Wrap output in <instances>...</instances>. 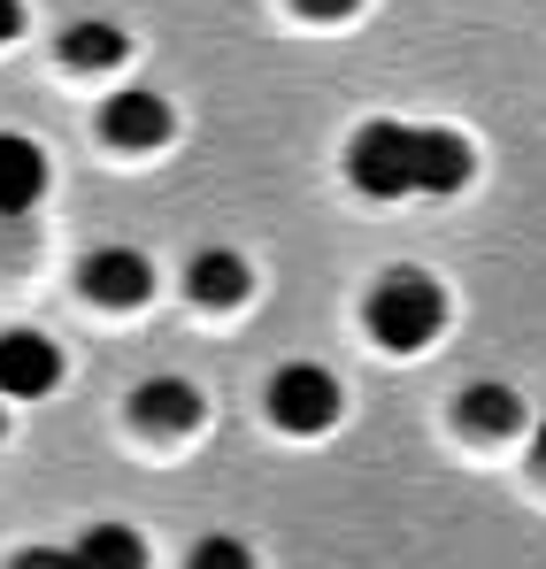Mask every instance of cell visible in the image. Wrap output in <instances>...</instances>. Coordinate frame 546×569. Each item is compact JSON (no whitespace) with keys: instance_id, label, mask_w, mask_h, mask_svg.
Returning <instances> with one entry per match:
<instances>
[{"instance_id":"13","label":"cell","mask_w":546,"mask_h":569,"mask_svg":"<svg viewBox=\"0 0 546 569\" xmlns=\"http://www.w3.org/2000/svg\"><path fill=\"white\" fill-rule=\"evenodd\" d=\"M78 562H147V547L131 539V531H116V523H100L78 539Z\"/></svg>"},{"instance_id":"9","label":"cell","mask_w":546,"mask_h":569,"mask_svg":"<svg viewBox=\"0 0 546 569\" xmlns=\"http://www.w3.org/2000/svg\"><path fill=\"white\" fill-rule=\"evenodd\" d=\"M39 192H47V154L23 131H0V223L8 216H31Z\"/></svg>"},{"instance_id":"7","label":"cell","mask_w":546,"mask_h":569,"mask_svg":"<svg viewBox=\"0 0 546 569\" xmlns=\"http://www.w3.org/2000/svg\"><path fill=\"white\" fill-rule=\"evenodd\" d=\"M86 300H100V308H139L147 292H155V262L139 254V247H100V254H86Z\"/></svg>"},{"instance_id":"18","label":"cell","mask_w":546,"mask_h":569,"mask_svg":"<svg viewBox=\"0 0 546 569\" xmlns=\"http://www.w3.org/2000/svg\"><path fill=\"white\" fill-rule=\"evenodd\" d=\"M0 431H8V416H0Z\"/></svg>"},{"instance_id":"10","label":"cell","mask_w":546,"mask_h":569,"mask_svg":"<svg viewBox=\"0 0 546 569\" xmlns=\"http://www.w3.org/2000/svg\"><path fill=\"white\" fill-rule=\"evenodd\" d=\"M185 292H192L200 308H239V300L255 292V270H247L231 247H200L192 270H185Z\"/></svg>"},{"instance_id":"3","label":"cell","mask_w":546,"mask_h":569,"mask_svg":"<svg viewBox=\"0 0 546 569\" xmlns=\"http://www.w3.org/2000/svg\"><path fill=\"white\" fill-rule=\"evenodd\" d=\"M347 170L369 200H400L408 192V123H363L347 147Z\"/></svg>"},{"instance_id":"4","label":"cell","mask_w":546,"mask_h":569,"mask_svg":"<svg viewBox=\"0 0 546 569\" xmlns=\"http://www.w3.org/2000/svg\"><path fill=\"white\" fill-rule=\"evenodd\" d=\"M477 170L469 139L439 131V123H408V192H461Z\"/></svg>"},{"instance_id":"14","label":"cell","mask_w":546,"mask_h":569,"mask_svg":"<svg viewBox=\"0 0 546 569\" xmlns=\"http://www.w3.org/2000/svg\"><path fill=\"white\" fill-rule=\"evenodd\" d=\"M192 562H200V569H216V562L239 569V562H247V547H231V539H200V547H192Z\"/></svg>"},{"instance_id":"2","label":"cell","mask_w":546,"mask_h":569,"mask_svg":"<svg viewBox=\"0 0 546 569\" xmlns=\"http://www.w3.org/2000/svg\"><path fill=\"white\" fill-rule=\"evenodd\" d=\"M270 416L285 431H331L339 423V378L316 362H285L270 378Z\"/></svg>"},{"instance_id":"11","label":"cell","mask_w":546,"mask_h":569,"mask_svg":"<svg viewBox=\"0 0 546 569\" xmlns=\"http://www.w3.org/2000/svg\"><path fill=\"white\" fill-rule=\"evenodd\" d=\"M461 431H477V439H508L516 423H524V408H516V392L508 385H477V392H461Z\"/></svg>"},{"instance_id":"1","label":"cell","mask_w":546,"mask_h":569,"mask_svg":"<svg viewBox=\"0 0 546 569\" xmlns=\"http://www.w3.org/2000/svg\"><path fill=\"white\" fill-rule=\"evenodd\" d=\"M363 316H369V331H377V347L416 355V347L439 339V323H447V292L424 278V270H393V278H377V292H369Z\"/></svg>"},{"instance_id":"16","label":"cell","mask_w":546,"mask_h":569,"mask_svg":"<svg viewBox=\"0 0 546 569\" xmlns=\"http://www.w3.org/2000/svg\"><path fill=\"white\" fill-rule=\"evenodd\" d=\"M23 31V0H0V39H16Z\"/></svg>"},{"instance_id":"17","label":"cell","mask_w":546,"mask_h":569,"mask_svg":"<svg viewBox=\"0 0 546 569\" xmlns=\"http://www.w3.org/2000/svg\"><path fill=\"white\" fill-rule=\"evenodd\" d=\"M532 447H539V462H546V431H539V439H532Z\"/></svg>"},{"instance_id":"12","label":"cell","mask_w":546,"mask_h":569,"mask_svg":"<svg viewBox=\"0 0 546 569\" xmlns=\"http://www.w3.org/2000/svg\"><path fill=\"white\" fill-rule=\"evenodd\" d=\"M123 54H131V39H123L116 23H70V31H62V62H70V70H116Z\"/></svg>"},{"instance_id":"5","label":"cell","mask_w":546,"mask_h":569,"mask_svg":"<svg viewBox=\"0 0 546 569\" xmlns=\"http://www.w3.org/2000/svg\"><path fill=\"white\" fill-rule=\"evenodd\" d=\"M170 100L147 93V86H123V93H108V108H100V139L108 147H123V154H147V147H162L170 139Z\"/></svg>"},{"instance_id":"15","label":"cell","mask_w":546,"mask_h":569,"mask_svg":"<svg viewBox=\"0 0 546 569\" xmlns=\"http://www.w3.org/2000/svg\"><path fill=\"white\" fill-rule=\"evenodd\" d=\"M363 0H300V16H316V23H339V16H355Z\"/></svg>"},{"instance_id":"8","label":"cell","mask_w":546,"mask_h":569,"mask_svg":"<svg viewBox=\"0 0 546 569\" xmlns=\"http://www.w3.org/2000/svg\"><path fill=\"white\" fill-rule=\"evenodd\" d=\"M131 423L155 431V439H178V431L200 423V392H192L185 378H147L139 392H131Z\"/></svg>"},{"instance_id":"6","label":"cell","mask_w":546,"mask_h":569,"mask_svg":"<svg viewBox=\"0 0 546 569\" xmlns=\"http://www.w3.org/2000/svg\"><path fill=\"white\" fill-rule=\"evenodd\" d=\"M62 385V347L39 331H0V400H47Z\"/></svg>"}]
</instances>
